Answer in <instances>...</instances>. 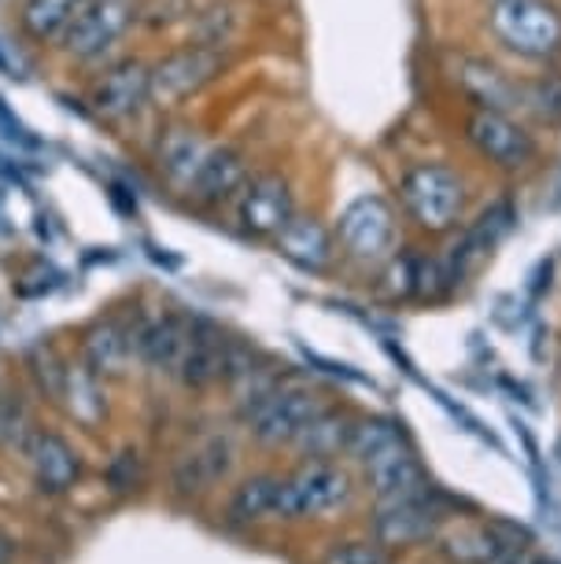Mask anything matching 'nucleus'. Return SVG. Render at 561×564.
Returning a JSON list of instances; mask_svg holds the SVG:
<instances>
[{
  "instance_id": "aec40b11",
  "label": "nucleus",
  "mask_w": 561,
  "mask_h": 564,
  "mask_svg": "<svg viewBox=\"0 0 561 564\" xmlns=\"http://www.w3.org/2000/svg\"><path fill=\"white\" fill-rule=\"evenodd\" d=\"M82 8L86 0H19L15 34L34 48H56Z\"/></svg>"
},
{
  "instance_id": "412c9836",
  "label": "nucleus",
  "mask_w": 561,
  "mask_h": 564,
  "mask_svg": "<svg viewBox=\"0 0 561 564\" xmlns=\"http://www.w3.org/2000/svg\"><path fill=\"white\" fill-rule=\"evenodd\" d=\"M30 465H34V476L45 491H67V487L78 480L82 473V457L78 451L56 432H41L34 440V451H30Z\"/></svg>"
},
{
  "instance_id": "473e14b6",
  "label": "nucleus",
  "mask_w": 561,
  "mask_h": 564,
  "mask_svg": "<svg viewBox=\"0 0 561 564\" xmlns=\"http://www.w3.org/2000/svg\"><path fill=\"white\" fill-rule=\"evenodd\" d=\"M0 78H8V82H12V78H19V74H15V63L8 59L4 45H0Z\"/></svg>"
},
{
  "instance_id": "4468645a",
  "label": "nucleus",
  "mask_w": 561,
  "mask_h": 564,
  "mask_svg": "<svg viewBox=\"0 0 561 564\" xmlns=\"http://www.w3.org/2000/svg\"><path fill=\"white\" fill-rule=\"evenodd\" d=\"M454 82H458V89L473 108L517 111V104H521V78L506 74L499 63L484 56H458Z\"/></svg>"
},
{
  "instance_id": "dca6fc26",
  "label": "nucleus",
  "mask_w": 561,
  "mask_h": 564,
  "mask_svg": "<svg viewBox=\"0 0 561 564\" xmlns=\"http://www.w3.org/2000/svg\"><path fill=\"white\" fill-rule=\"evenodd\" d=\"M436 528H440V513L429 506L425 495H418V498L385 502V509L377 513L374 535L380 546H414V542L436 535Z\"/></svg>"
},
{
  "instance_id": "5701e85b",
  "label": "nucleus",
  "mask_w": 561,
  "mask_h": 564,
  "mask_svg": "<svg viewBox=\"0 0 561 564\" xmlns=\"http://www.w3.org/2000/svg\"><path fill=\"white\" fill-rule=\"evenodd\" d=\"M517 111L525 115L528 126H547V130H561V70L550 63L543 74L521 82V104Z\"/></svg>"
},
{
  "instance_id": "2eb2a0df",
  "label": "nucleus",
  "mask_w": 561,
  "mask_h": 564,
  "mask_svg": "<svg viewBox=\"0 0 561 564\" xmlns=\"http://www.w3.org/2000/svg\"><path fill=\"white\" fill-rule=\"evenodd\" d=\"M188 336H193V322L182 314L141 317L133 325V355L155 372H177L188 347Z\"/></svg>"
},
{
  "instance_id": "0eeeda50",
  "label": "nucleus",
  "mask_w": 561,
  "mask_h": 564,
  "mask_svg": "<svg viewBox=\"0 0 561 564\" xmlns=\"http://www.w3.org/2000/svg\"><path fill=\"white\" fill-rule=\"evenodd\" d=\"M137 26V0H86L78 19L60 37V52L71 63H100Z\"/></svg>"
},
{
  "instance_id": "39448f33",
  "label": "nucleus",
  "mask_w": 561,
  "mask_h": 564,
  "mask_svg": "<svg viewBox=\"0 0 561 564\" xmlns=\"http://www.w3.org/2000/svg\"><path fill=\"white\" fill-rule=\"evenodd\" d=\"M336 243L347 262L358 265H385L399 251V207L380 193H363L333 221Z\"/></svg>"
},
{
  "instance_id": "72a5a7b5",
  "label": "nucleus",
  "mask_w": 561,
  "mask_h": 564,
  "mask_svg": "<svg viewBox=\"0 0 561 564\" xmlns=\"http://www.w3.org/2000/svg\"><path fill=\"white\" fill-rule=\"evenodd\" d=\"M550 210H561V163H558L554 185H550Z\"/></svg>"
},
{
  "instance_id": "f257e3e1",
  "label": "nucleus",
  "mask_w": 561,
  "mask_h": 564,
  "mask_svg": "<svg viewBox=\"0 0 561 564\" xmlns=\"http://www.w3.org/2000/svg\"><path fill=\"white\" fill-rule=\"evenodd\" d=\"M396 204L403 218L425 237H447L465 221L470 185L451 163L421 159L396 177Z\"/></svg>"
},
{
  "instance_id": "393cba45",
  "label": "nucleus",
  "mask_w": 561,
  "mask_h": 564,
  "mask_svg": "<svg viewBox=\"0 0 561 564\" xmlns=\"http://www.w3.org/2000/svg\"><path fill=\"white\" fill-rule=\"evenodd\" d=\"M229 517L237 524H259V520L281 517V480L278 476H251L237 487L229 502Z\"/></svg>"
},
{
  "instance_id": "7c9ffc66",
  "label": "nucleus",
  "mask_w": 561,
  "mask_h": 564,
  "mask_svg": "<svg viewBox=\"0 0 561 564\" xmlns=\"http://www.w3.org/2000/svg\"><path fill=\"white\" fill-rule=\"evenodd\" d=\"M0 137H4L12 148H41V141L26 130V122L19 119L12 108H8L4 97H0Z\"/></svg>"
},
{
  "instance_id": "9d476101",
  "label": "nucleus",
  "mask_w": 561,
  "mask_h": 564,
  "mask_svg": "<svg viewBox=\"0 0 561 564\" xmlns=\"http://www.w3.org/2000/svg\"><path fill=\"white\" fill-rule=\"evenodd\" d=\"M352 498V476L333 462H311L281 480V517H317Z\"/></svg>"
},
{
  "instance_id": "c85d7f7f",
  "label": "nucleus",
  "mask_w": 561,
  "mask_h": 564,
  "mask_svg": "<svg viewBox=\"0 0 561 564\" xmlns=\"http://www.w3.org/2000/svg\"><path fill=\"white\" fill-rule=\"evenodd\" d=\"M193 15V0H137V26L144 30H171L174 23H188Z\"/></svg>"
},
{
  "instance_id": "6e6552de",
  "label": "nucleus",
  "mask_w": 561,
  "mask_h": 564,
  "mask_svg": "<svg viewBox=\"0 0 561 564\" xmlns=\"http://www.w3.org/2000/svg\"><path fill=\"white\" fill-rule=\"evenodd\" d=\"M89 104L104 122H130L144 108H152V59L119 56L104 63L97 78L89 82Z\"/></svg>"
},
{
  "instance_id": "9b49d317",
  "label": "nucleus",
  "mask_w": 561,
  "mask_h": 564,
  "mask_svg": "<svg viewBox=\"0 0 561 564\" xmlns=\"http://www.w3.org/2000/svg\"><path fill=\"white\" fill-rule=\"evenodd\" d=\"M273 251L300 273L311 276L330 273L336 259H341V243H336L333 226H325V218L314 215V210H295L289 226L273 237Z\"/></svg>"
},
{
  "instance_id": "cd10ccee",
  "label": "nucleus",
  "mask_w": 561,
  "mask_h": 564,
  "mask_svg": "<svg viewBox=\"0 0 561 564\" xmlns=\"http://www.w3.org/2000/svg\"><path fill=\"white\" fill-rule=\"evenodd\" d=\"M226 468H229V446L222 440H211L207 446H199L196 454H188L177 465V484H182V491H204Z\"/></svg>"
},
{
  "instance_id": "a878e982",
  "label": "nucleus",
  "mask_w": 561,
  "mask_h": 564,
  "mask_svg": "<svg viewBox=\"0 0 561 564\" xmlns=\"http://www.w3.org/2000/svg\"><path fill=\"white\" fill-rule=\"evenodd\" d=\"M510 550V542H503L488 528H462L443 542V553L458 564H506Z\"/></svg>"
},
{
  "instance_id": "bb28decb",
  "label": "nucleus",
  "mask_w": 561,
  "mask_h": 564,
  "mask_svg": "<svg viewBox=\"0 0 561 564\" xmlns=\"http://www.w3.org/2000/svg\"><path fill=\"white\" fill-rule=\"evenodd\" d=\"M399 443H407L403 424H399V421L363 417V421L352 424V435H347V451L344 454H352L355 462L366 465V462H374L377 454H385V451H391V446H399Z\"/></svg>"
},
{
  "instance_id": "7ed1b4c3",
  "label": "nucleus",
  "mask_w": 561,
  "mask_h": 564,
  "mask_svg": "<svg viewBox=\"0 0 561 564\" xmlns=\"http://www.w3.org/2000/svg\"><path fill=\"white\" fill-rule=\"evenodd\" d=\"M462 141L481 163L506 177L528 174L539 163V141L517 111L470 108L462 119Z\"/></svg>"
},
{
  "instance_id": "4be33fe9",
  "label": "nucleus",
  "mask_w": 561,
  "mask_h": 564,
  "mask_svg": "<svg viewBox=\"0 0 561 564\" xmlns=\"http://www.w3.org/2000/svg\"><path fill=\"white\" fill-rule=\"evenodd\" d=\"M63 406L71 410L74 421L82 424H100L104 413H108V402H104V384L100 377L93 372L86 361H74L67 366V380H63V395H60Z\"/></svg>"
},
{
  "instance_id": "f8f14e48",
  "label": "nucleus",
  "mask_w": 561,
  "mask_h": 564,
  "mask_svg": "<svg viewBox=\"0 0 561 564\" xmlns=\"http://www.w3.org/2000/svg\"><path fill=\"white\" fill-rule=\"evenodd\" d=\"M251 177V155L240 144H211V152L199 166V174L188 188V199L199 210H218L237 199V193L245 188V181Z\"/></svg>"
},
{
  "instance_id": "ddd939ff",
  "label": "nucleus",
  "mask_w": 561,
  "mask_h": 564,
  "mask_svg": "<svg viewBox=\"0 0 561 564\" xmlns=\"http://www.w3.org/2000/svg\"><path fill=\"white\" fill-rule=\"evenodd\" d=\"M207 152H211L207 137L188 122H166L163 130H159L155 148H152L159 174H163V181L174 188V193H188V188H193Z\"/></svg>"
},
{
  "instance_id": "b1692460",
  "label": "nucleus",
  "mask_w": 561,
  "mask_h": 564,
  "mask_svg": "<svg viewBox=\"0 0 561 564\" xmlns=\"http://www.w3.org/2000/svg\"><path fill=\"white\" fill-rule=\"evenodd\" d=\"M352 417L341 410H330L325 406L317 417L306 424L300 432V440L292 446L300 451L303 457H311V462H325V457H336L341 451H347V435H352Z\"/></svg>"
},
{
  "instance_id": "20e7f679",
  "label": "nucleus",
  "mask_w": 561,
  "mask_h": 564,
  "mask_svg": "<svg viewBox=\"0 0 561 564\" xmlns=\"http://www.w3.org/2000/svg\"><path fill=\"white\" fill-rule=\"evenodd\" d=\"M229 70V48L185 41L152 59V108L174 111L207 93Z\"/></svg>"
},
{
  "instance_id": "423d86ee",
  "label": "nucleus",
  "mask_w": 561,
  "mask_h": 564,
  "mask_svg": "<svg viewBox=\"0 0 561 564\" xmlns=\"http://www.w3.org/2000/svg\"><path fill=\"white\" fill-rule=\"evenodd\" d=\"M295 188L292 177L278 166H262L251 170V177L245 181V188L233 199V221L237 232L248 240H270L289 226V218L295 215Z\"/></svg>"
},
{
  "instance_id": "2f4dec72",
  "label": "nucleus",
  "mask_w": 561,
  "mask_h": 564,
  "mask_svg": "<svg viewBox=\"0 0 561 564\" xmlns=\"http://www.w3.org/2000/svg\"><path fill=\"white\" fill-rule=\"evenodd\" d=\"M325 564H391V553L385 546H369V542H352V546L336 550Z\"/></svg>"
},
{
  "instance_id": "f03ea898",
  "label": "nucleus",
  "mask_w": 561,
  "mask_h": 564,
  "mask_svg": "<svg viewBox=\"0 0 561 564\" xmlns=\"http://www.w3.org/2000/svg\"><path fill=\"white\" fill-rule=\"evenodd\" d=\"M488 30L495 45L521 63L550 67L561 59V8L554 0H492Z\"/></svg>"
},
{
  "instance_id": "a211bd4d",
  "label": "nucleus",
  "mask_w": 561,
  "mask_h": 564,
  "mask_svg": "<svg viewBox=\"0 0 561 564\" xmlns=\"http://www.w3.org/2000/svg\"><path fill=\"white\" fill-rule=\"evenodd\" d=\"M366 480L377 491V498H385V502H396V498L429 495L425 468H421L418 457L410 454L407 443L391 446V451L377 454L374 462H366Z\"/></svg>"
},
{
  "instance_id": "6ab92c4d",
  "label": "nucleus",
  "mask_w": 561,
  "mask_h": 564,
  "mask_svg": "<svg viewBox=\"0 0 561 564\" xmlns=\"http://www.w3.org/2000/svg\"><path fill=\"white\" fill-rule=\"evenodd\" d=\"M133 358V328L119 317H100L82 336V361L97 372L100 380L122 377Z\"/></svg>"
},
{
  "instance_id": "1a4fd4ad",
  "label": "nucleus",
  "mask_w": 561,
  "mask_h": 564,
  "mask_svg": "<svg viewBox=\"0 0 561 564\" xmlns=\"http://www.w3.org/2000/svg\"><path fill=\"white\" fill-rule=\"evenodd\" d=\"M325 410V399L311 388L278 384L256 410L248 413L251 440L262 446H289L300 440V432Z\"/></svg>"
},
{
  "instance_id": "f704fd0d",
  "label": "nucleus",
  "mask_w": 561,
  "mask_h": 564,
  "mask_svg": "<svg viewBox=\"0 0 561 564\" xmlns=\"http://www.w3.org/2000/svg\"><path fill=\"white\" fill-rule=\"evenodd\" d=\"M521 564H554V561H521Z\"/></svg>"
},
{
  "instance_id": "f3484780",
  "label": "nucleus",
  "mask_w": 561,
  "mask_h": 564,
  "mask_svg": "<svg viewBox=\"0 0 561 564\" xmlns=\"http://www.w3.org/2000/svg\"><path fill=\"white\" fill-rule=\"evenodd\" d=\"M226 358H229V339L211 322H193V336H188V347L174 377L185 388L204 391L211 384H218V380H226Z\"/></svg>"
},
{
  "instance_id": "c756f323",
  "label": "nucleus",
  "mask_w": 561,
  "mask_h": 564,
  "mask_svg": "<svg viewBox=\"0 0 561 564\" xmlns=\"http://www.w3.org/2000/svg\"><path fill=\"white\" fill-rule=\"evenodd\" d=\"M30 372H34L37 388L45 391L48 399H56V402H60V395H63V380H67V361H63L48 344H37L34 350H30Z\"/></svg>"
}]
</instances>
